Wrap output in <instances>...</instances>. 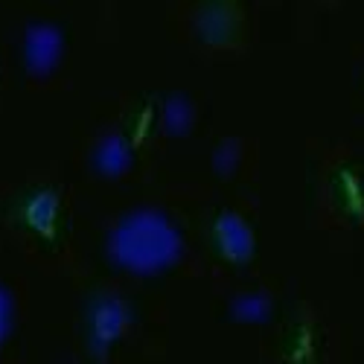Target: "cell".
<instances>
[{
    "instance_id": "3957f363",
    "label": "cell",
    "mask_w": 364,
    "mask_h": 364,
    "mask_svg": "<svg viewBox=\"0 0 364 364\" xmlns=\"http://www.w3.org/2000/svg\"><path fill=\"white\" fill-rule=\"evenodd\" d=\"M9 318H12V300L0 289V341H4V336L9 332Z\"/></svg>"
},
{
    "instance_id": "6da1fadb",
    "label": "cell",
    "mask_w": 364,
    "mask_h": 364,
    "mask_svg": "<svg viewBox=\"0 0 364 364\" xmlns=\"http://www.w3.org/2000/svg\"><path fill=\"white\" fill-rule=\"evenodd\" d=\"M114 254L129 268H158L172 257V233L151 216H137L114 236Z\"/></svg>"
},
{
    "instance_id": "7a4b0ae2",
    "label": "cell",
    "mask_w": 364,
    "mask_h": 364,
    "mask_svg": "<svg viewBox=\"0 0 364 364\" xmlns=\"http://www.w3.org/2000/svg\"><path fill=\"white\" fill-rule=\"evenodd\" d=\"M55 50H58V36L53 33V29H47V26L33 29V36H29V41H26V62H29V68H36V70L50 68L53 58H55Z\"/></svg>"
}]
</instances>
